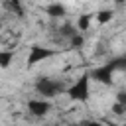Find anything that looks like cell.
<instances>
[{"instance_id":"cell-1","label":"cell","mask_w":126,"mask_h":126,"mask_svg":"<svg viewBox=\"0 0 126 126\" xmlns=\"http://www.w3.org/2000/svg\"><path fill=\"white\" fill-rule=\"evenodd\" d=\"M51 108H53V104H51L47 98H41V100L32 98V100L28 102V110H30V114H32V116H37V118H41V116L49 114V110H51Z\"/></svg>"},{"instance_id":"cell-2","label":"cell","mask_w":126,"mask_h":126,"mask_svg":"<svg viewBox=\"0 0 126 126\" xmlns=\"http://www.w3.org/2000/svg\"><path fill=\"white\" fill-rule=\"evenodd\" d=\"M112 18H114V10H112V8H104V10H98V12L94 14L96 24H100V26L110 24V22H112Z\"/></svg>"},{"instance_id":"cell-3","label":"cell","mask_w":126,"mask_h":126,"mask_svg":"<svg viewBox=\"0 0 126 126\" xmlns=\"http://www.w3.org/2000/svg\"><path fill=\"white\" fill-rule=\"evenodd\" d=\"M16 57V51H10V49H0V69H8L12 65Z\"/></svg>"},{"instance_id":"cell-4","label":"cell","mask_w":126,"mask_h":126,"mask_svg":"<svg viewBox=\"0 0 126 126\" xmlns=\"http://www.w3.org/2000/svg\"><path fill=\"white\" fill-rule=\"evenodd\" d=\"M116 126H126V122H124V124H116Z\"/></svg>"}]
</instances>
